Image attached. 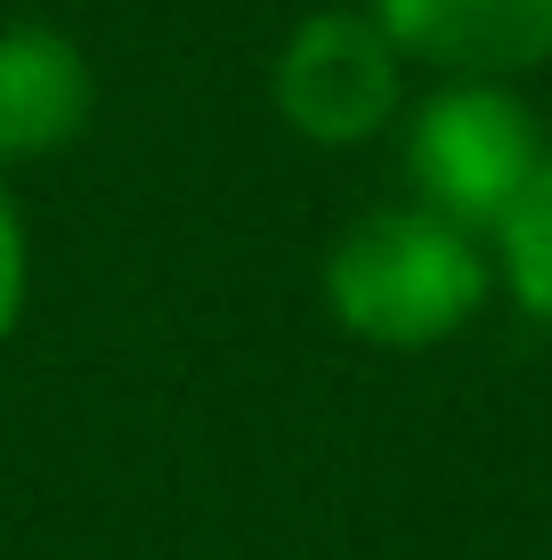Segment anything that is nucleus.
Masks as SVG:
<instances>
[{
    "mask_svg": "<svg viewBox=\"0 0 552 560\" xmlns=\"http://www.w3.org/2000/svg\"><path fill=\"white\" fill-rule=\"evenodd\" d=\"M488 253H496V293L528 325L552 334V154H544L537 179H528V196L512 203V220L488 236Z\"/></svg>",
    "mask_w": 552,
    "mask_h": 560,
    "instance_id": "6",
    "label": "nucleus"
},
{
    "mask_svg": "<svg viewBox=\"0 0 552 560\" xmlns=\"http://www.w3.org/2000/svg\"><path fill=\"white\" fill-rule=\"evenodd\" d=\"M25 301H33V236H25V211L0 196V350L25 325Z\"/></svg>",
    "mask_w": 552,
    "mask_h": 560,
    "instance_id": "7",
    "label": "nucleus"
},
{
    "mask_svg": "<svg viewBox=\"0 0 552 560\" xmlns=\"http://www.w3.org/2000/svg\"><path fill=\"white\" fill-rule=\"evenodd\" d=\"M317 293L350 341L414 358L447 350L480 325V308L496 301V253H488V236L423 203H383L326 244Z\"/></svg>",
    "mask_w": 552,
    "mask_h": 560,
    "instance_id": "1",
    "label": "nucleus"
},
{
    "mask_svg": "<svg viewBox=\"0 0 552 560\" xmlns=\"http://www.w3.org/2000/svg\"><path fill=\"white\" fill-rule=\"evenodd\" d=\"M544 122L520 98V82H431L423 98L398 114V163H407V203L439 211V220L496 236L528 179L544 171Z\"/></svg>",
    "mask_w": 552,
    "mask_h": 560,
    "instance_id": "2",
    "label": "nucleus"
},
{
    "mask_svg": "<svg viewBox=\"0 0 552 560\" xmlns=\"http://www.w3.org/2000/svg\"><path fill=\"white\" fill-rule=\"evenodd\" d=\"M407 66L439 82H528L552 66V0H366Z\"/></svg>",
    "mask_w": 552,
    "mask_h": 560,
    "instance_id": "4",
    "label": "nucleus"
},
{
    "mask_svg": "<svg viewBox=\"0 0 552 560\" xmlns=\"http://www.w3.org/2000/svg\"><path fill=\"white\" fill-rule=\"evenodd\" d=\"M98 114V66L57 25H0V163H49Z\"/></svg>",
    "mask_w": 552,
    "mask_h": 560,
    "instance_id": "5",
    "label": "nucleus"
},
{
    "mask_svg": "<svg viewBox=\"0 0 552 560\" xmlns=\"http://www.w3.org/2000/svg\"><path fill=\"white\" fill-rule=\"evenodd\" d=\"M269 106L293 139L309 147H374L383 130H398L407 114V57L374 9H309L293 33L277 42L269 66Z\"/></svg>",
    "mask_w": 552,
    "mask_h": 560,
    "instance_id": "3",
    "label": "nucleus"
}]
</instances>
